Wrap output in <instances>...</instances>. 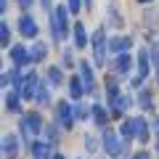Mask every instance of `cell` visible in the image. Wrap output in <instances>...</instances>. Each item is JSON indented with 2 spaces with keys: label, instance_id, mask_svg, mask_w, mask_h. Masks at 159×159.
<instances>
[{
  "label": "cell",
  "instance_id": "1",
  "mask_svg": "<svg viewBox=\"0 0 159 159\" xmlns=\"http://www.w3.org/2000/svg\"><path fill=\"white\" fill-rule=\"evenodd\" d=\"M69 6H56L51 13V27H53V37L56 40H64L69 32Z\"/></svg>",
  "mask_w": 159,
  "mask_h": 159
},
{
  "label": "cell",
  "instance_id": "2",
  "mask_svg": "<svg viewBox=\"0 0 159 159\" xmlns=\"http://www.w3.org/2000/svg\"><path fill=\"white\" fill-rule=\"evenodd\" d=\"M125 138H122V133H114V130H106L103 133V148H106L109 157L114 159H122L127 154V146H125Z\"/></svg>",
  "mask_w": 159,
  "mask_h": 159
},
{
  "label": "cell",
  "instance_id": "3",
  "mask_svg": "<svg viewBox=\"0 0 159 159\" xmlns=\"http://www.w3.org/2000/svg\"><path fill=\"white\" fill-rule=\"evenodd\" d=\"M19 130H21L24 141H32L34 135H37L40 130H43V117H40L37 111H29L21 117V122H19Z\"/></svg>",
  "mask_w": 159,
  "mask_h": 159
},
{
  "label": "cell",
  "instance_id": "4",
  "mask_svg": "<svg viewBox=\"0 0 159 159\" xmlns=\"http://www.w3.org/2000/svg\"><path fill=\"white\" fill-rule=\"evenodd\" d=\"M106 53H109L106 34H103V29H96V32H93V58H96L98 66L106 64Z\"/></svg>",
  "mask_w": 159,
  "mask_h": 159
},
{
  "label": "cell",
  "instance_id": "5",
  "mask_svg": "<svg viewBox=\"0 0 159 159\" xmlns=\"http://www.w3.org/2000/svg\"><path fill=\"white\" fill-rule=\"evenodd\" d=\"M37 88H40L37 72H27V74H24V80H21V85H19L16 90L21 93V98L27 101V98H34V96H37Z\"/></svg>",
  "mask_w": 159,
  "mask_h": 159
},
{
  "label": "cell",
  "instance_id": "6",
  "mask_svg": "<svg viewBox=\"0 0 159 159\" xmlns=\"http://www.w3.org/2000/svg\"><path fill=\"white\" fill-rule=\"evenodd\" d=\"M56 114H58V125H61V127H66V130L74 125V119H77V117H74V109L69 106L66 101H61V103L56 106Z\"/></svg>",
  "mask_w": 159,
  "mask_h": 159
},
{
  "label": "cell",
  "instance_id": "7",
  "mask_svg": "<svg viewBox=\"0 0 159 159\" xmlns=\"http://www.w3.org/2000/svg\"><path fill=\"white\" fill-rule=\"evenodd\" d=\"M130 48H133V37H127V34H119V37H111V40H109V53H114V56L127 53Z\"/></svg>",
  "mask_w": 159,
  "mask_h": 159
},
{
  "label": "cell",
  "instance_id": "8",
  "mask_svg": "<svg viewBox=\"0 0 159 159\" xmlns=\"http://www.w3.org/2000/svg\"><path fill=\"white\" fill-rule=\"evenodd\" d=\"M11 61H13V66H27L29 61H32V51L29 48H24V45H13L11 48Z\"/></svg>",
  "mask_w": 159,
  "mask_h": 159
},
{
  "label": "cell",
  "instance_id": "9",
  "mask_svg": "<svg viewBox=\"0 0 159 159\" xmlns=\"http://www.w3.org/2000/svg\"><path fill=\"white\" fill-rule=\"evenodd\" d=\"M19 32L24 34V37H37V24H34V19L29 16V13H21V19H19Z\"/></svg>",
  "mask_w": 159,
  "mask_h": 159
},
{
  "label": "cell",
  "instance_id": "10",
  "mask_svg": "<svg viewBox=\"0 0 159 159\" xmlns=\"http://www.w3.org/2000/svg\"><path fill=\"white\" fill-rule=\"evenodd\" d=\"M148 56H151L148 51H141V53H138V74H135V80H133V85H141L143 80L148 77Z\"/></svg>",
  "mask_w": 159,
  "mask_h": 159
},
{
  "label": "cell",
  "instance_id": "11",
  "mask_svg": "<svg viewBox=\"0 0 159 159\" xmlns=\"http://www.w3.org/2000/svg\"><path fill=\"white\" fill-rule=\"evenodd\" d=\"M80 80H82L85 90L93 93V88H96V80H93V66H90L88 61H80Z\"/></svg>",
  "mask_w": 159,
  "mask_h": 159
},
{
  "label": "cell",
  "instance_id": "12",
  "mask_svg": "<svg viewBox=\"0 0 159 159\" xmlns=\"http://www.w3.org/2000/svg\"><path fill=\"white\" fill-rule=\"evenodd\" d=\"M16 154H19L16 135H3V157L6 159H16Z\"/></svg>",
  "mask_w": 159,
  "mask_h": 159
},
{
  "label": "cell",
  "instance_id": "13",
  "mask_svg": "<svg viewBox=\"0 0 159 159\" xmlns=\"http://www.w3.org/2000/svg\"><path fill=\"white\" fill-rule=\"evenodd\" d=\"M32 157H34V159H53V157H51V143L34 141V143H32Z\"/></svg>",
  "mask_w": 159,
  "mask_h": 159
},
{
  "label": "cell",
  "instance_id": "14",
  "mask_svg": "<svg viewBox=\"0 0 159 159\" xmlns=\"http://www.w3.org/2000/svg\"><path fill=\"white\" fill-rule=\"evenodd\" d=\"M130 66H133L130 53H119L117 61H114V69H117V74H130Z\"/></svg>",
  "mask_w": 159,
  "mask_h": 159
},
{
  "label": "cell",
  "instance_id": "15",
  "mask_svg": "<svg viewBox=\"0 0 159 159\" xmlns=\"http://www.w3.org/2000/svg\"><path fill=\"white\" fill-rule=\"evenodd\" d=\"M74 45L77 48H85L88 45V29H85V24H74Z\"/></svg>",
  "mask_w": 159,
  "mask_h": 159
},
{
  "label": "cell",
  "instance_id": "16",
  "mask_svg": "<svg viewBox=\"0 0 159 159\" xmlns=\"http://www.w3.org/2000/svg\"><path fill=\"white\" fill-rule=\"evenodd\" d=\"M135 141H141V143L148 141V125L143 117H135Z\"/></svg>",
  "mask_w": 159,
  "mask_h": 159
},
{
  "label": "cell",
  "instance_id": "17",
  "mask_svg": "<svg viewBox=\"0 0 159 159\" xmlns=\"http://www.w3.org/2000/svg\"><path fill=\"white\" fill-rule=\"evenodd\" d=\"M119 133H122L125 141H133V138H135V117H133V119H125V122L119 125Z\"/></svg>",
  "mask_w": 159,
  "mask_h": 159
},
{
  "label": "cell",
  "instance_id": "18",
  "mask_svg": "<svg viewBox=\"0 0 159 159\" xmlns=\"http://www.w3.org/2000/svg\"><path fill=\"white\" fill-rule=\"evenodd\" d=\"M69 90H72V98H74V101H80V98L85 96V85H82V80H80V77H72V80H69Z\"/></svg>",
  "mask_w": 159,
  "mask_h": 159
},
{
  "label": "cell",
  "instance_id": "19",
  "mask_svg": "<svg viewBox=\"0 0 159 159\" xmlns=\"http://www.w3.org/2000/svg\"><path fill=\"white\" fill-rule=\"evenodd\" d=\"M34 101H37L40 106H45V103H51V88H48L45 82H40V88H37V96H34Z\"/></svg>",
  "mask_w": 159,
  "mask_h": 159
},
{
  "label": "cell",
  "instance_id": "20",
  "mask_svg": "<svg viewBox=\"0 0 159 159\" xmlns=\"http://www.w3.org/2000/svg\"><path fill=\"white\" fill-rule=\"evenodd\" d=\"M29 51H32V61H43V58L48 56V45H45V43H40V40L29 48Z\"/></svg>",
  "mask_w": 159,
  "mask_h": 159
},
{
  "label": "cell",
  "instance_id": "21",
  "mask_svg": "<svg viewBox=\"0 0 159 159\" xmlns=\"http://www.w3.org/2000/svg\"><path fill=\"white\" fill-rule=\"evenodd\" d=\"M19 98H21V93H19V90H8V96H6V106L11 109V111H19Z\"/></svg>",
  "mask_w": 159,
  "mask_h": 159
},
{
  "label": "cell",
  "instance_id": "22",
  "mask_svg": "<svg viewBox=\"0 0 159 159\" xmlns=\"http://www.w3.org/2000/svg\"><path fill=\"white\" fill-rule=\"evenodd\" d=\"M90 111H93V119H96L98 125H106V122H109V117H106V109H103L101 103H96V106H93Z\"/></svg>",
  "mask_w": 159,
  "mask_h": 159
},
{
  "label": "cell",
  "instance_id": "23",
  "mask_svg": "<svg viewBox=\"0 0 159 159\" xmlns=\"http://www.w3.org/2000/svg\"><path fill=\"white\" fill-rule=\"evenodd\" d=\"M151 61H154V66H157V88H159V40L151 45Z\"/></svg>",
  "mask_w": 159,
  "mask_h": 159
},
{
  "label": "cell",
  "instance_id": "24",
  "mask_svg": "<svg viewBox=\"0 0 159 159\" xmlns=\"http://www.w3.org/2000/svg\"><path fill=\"white\" fill-rule=\"evenodd\" d=\"M48 80H51V85H58V82H61V69L51 66V69H48Z\"/></svg>",
  "mask_w": 159,
  "mask_h": 159
},
{
  "label": "cell",
  "instance_id": "25",
  "mask_svg": "<svg viewBox=\"0 0 159 159\" xmlns=\"http://www.w3.org/2000/svg\"><path fill=\"white\" fill-rule=\"evenodd\" d=\"M0 43H3V45L11 43V27H8V24H0Z\"/></svg>",
  "mask_w": 159,
  "mask_h": 159
},
{
  "label": "cell",
  "instance_id": "26",
  "mask_svg": "<svg viewBox=\"0 0 159 159\" xmlns=\"http://www.w3.org/2000/svg\"><path fill=\"white\" fill-rule=\"evenodd\" d=\"M138 96H141V98H138V103H141V109H151V93H148V90H141Z\"/></svg>",
  "mask_w": 159,
  "mask_h": 159
},
{
  "label": "cell",
  "instance_id": "27",
  "mask_svg": "<svg viewBox=\"0 0 159 159\" xmlns=\"http://www.w3.org/2000/svg\"><path fill=\"white\" fill-rule=\"evenodd\" d=\"M45 135H48V143H58V130H56L53 125L45 127Z\"/></svg>",
  "mask_w": 159,
  "mask_h": 159
},
{
  "label": "cell",
  "instance_id": "28",
  "mask_svg": "<svg viewBox=\"0 0 159 159\" xmlns=\"http://www.w3.org/2000/svg\"><path fill=\"white\" fill-rule=\"evenodd\" d=\"M85 148H88V151H96V148H98L96 135H85Z\"/></svg>",
  "mask_w": 159,
  "mask_h": 159
},
{
  "label": "cell",
  "instance_id": "29",
  "mask_svg": "<svg viewBox=\"0 0 159 159\" xmlns=\"http://www.w3.org/2000/svg\"><path fill=\"white\" fill-rule=\"evenodd\" d=\"M88 114H93V111H88V106H77L74 109V117L77 119H88Z\"/></svg>",
  "mask_w": 159,
  "mask_h": 159
},
{
  "label": "cell",
  "instance_id": "30",
  "mask_svg": "<svg viewBox=\"0 0 159 159\" xmlns=\"http://www.w3.org/2000/svg\"><path fill=\"white\" fill-rule=\"evenodd\" d=\"M82 3H85V0H69V11H72V13H80Z\"/></svg>",
  "mask_w": 159,
  "mask_h": 159
},
{
  "label": "cell",
  "instance_id": "31",
  "mask_svg": "<svg viewBox=\"0 0 159 159\" xmlns=\"http://www.w3.org/2000/svg\"><path fill=\"white\" fill-rule=\"evenodd\" d=\"M154 130H157V154H159V117L154 119Z\"/></svg>",
  "mask_w": 159,
  "mask_h": 159
},
{
  "label": "cell",
  "instance_id": "32",
  "mask_svg": "<svg viewBox=\"0 0 159 159\" xmlns=\"http://www.w3.org/2000/svg\"><path fill=\"white\" fill-rule=\"evenodd\" d=\"M40 3H43V8H45L48 13H53V6H51V0H40Z\"/></svg>",
  "mask_w": 159,
  "mask_h": 159
},
{
  "label": "cell",
  "instance_id": "33",
  "mask_svg": "<svg viewBox=\"0 0 159 159\" xmlns=\"http://www.w3.org/2000/svg\"><path fill=\"white\" fill-rule=\"evenodd\" d=\"M64 64H66V66L72 64V51H64Z\"/></svg>",
  "mask_w": 159,
  "mask_h": 159
},
{
  "label": "cell",
  "instance_id": "34",
  "mask_svg": "<svg viewBox=\"0 0 159 159\" xmlns=\"http://www.w3.org/2000/svg\"><path fill=\"white\" fill-rule=\"evenodd\" d=\"M133 159H151V157H148L146 151H138V154H133Z\"/></svg>",
  "mask_w": 159,
  "mask_h": 159
},
{
  "label": "cell",
  "instance_id": "35",
  "mask_svg": "<svg viewBox=\"0 0 159 159\" xmlns=\"http://www.w3.org/2000/svg\"><path fill=\"white\" fill-rule=\"evenodd\" d=\"M16 3H19L21 8H29V6H32V0H16Z\"/></svg>",
  "mask_w": 159,
  "mask_h": 159
},
{
  "label": "cell",
  "instance_id": "36",
  "mask_svg": "<svg viewBox=\"0 0 159 159\" xmlns=\"http://www.w3.org/2000/svg\"><path fill=\"white\" fill-rule=\"evenodd\" d=\"M6 8H8V0H0V11L6 13Z\"/></svg>",
  "mask_w": 159,
  "mask_h": 159
},
{
  "label": "cell",
  "instance_id": "37",
  "mask_svg": "<svg viewBox=\"0 0 159 159\" xmlns=\"http://www.w3.org/2000/svg\"><path fill=\"white\" fill-rule=\"evenodd\" d=\"M85 6H88V8H90V6H93V0H85Z\"/></svg>",
  "mask_w": 159,
  "mask_h": 159
},
{
  "label": "cell",
  "instance_id": "38",
  "mask_svg": "<svg viewBox=\"0 0 159 159\" xmlns=\"http://www.w3.org/2000/svg\"><path fill=\"white\" fill-rule=\"evenodd\" d=\"M53 159H66V157H61V154H56V157H53Z\"/></svg>",
  "mask_w": 159,
  "mask_h": 159
},
{
  "label": "cell",
  "instance_id": "39",
  "mask_svg": "<svg viewBox=\"0 0 159 159\" xmlns=\"http://www.w3.org/2000/svg\"><path fill=\"white\" fill-rule=\"evenodd\" d=\"M138 3H154V0H138Z\"/></svg>",
  "mask_w": 159,
  "mask_h": 159
}]
</instances>
